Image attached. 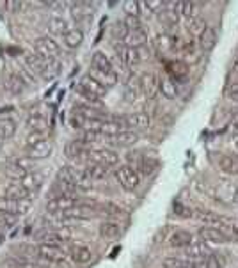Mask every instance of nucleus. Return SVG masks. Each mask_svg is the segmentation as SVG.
Segmentation results:
<instances>
[{
    "label": "nucleus",
    "mask_w": 238,
    "mask_h": 268,
    "mask_svg": "<svg viewBox=\"0 0 238 268\" xmlns=\"http://www.w3.org/2000/svg\"><path fill=\"white\" fill-rule=\"evenodd\" d=\"M76 206H80V204H78V197H76L75 194H59V196L52 197L47 203V212L64 213Z\"/></svg>",
    "instance_id": "f257e3e1"
},
{
    "label": "nucleus",
    "mask_w": 238,
    "mask_h": 268,
    "mask_svg": "<svg viewBox=\"0 0 238 268\" xmlns=\"http://www.w3.org/2000/svg\"><path fill=\"white\" fill-rule=\"evenodd\" d=\"M34 50H36L37 55H41L43 59L47 61H55L61 53V46L53 37L43 36V37H37L34 41Z\"/></svg>",
    "instance_id": "f03ea898"
},
{
    "label": "nucleus",
    "mask_w": 238,
    "mask_h": 268,
    "mask_svg": "<svg viewBox=\"0 0 238 268\" xmlns=\"http://www.w3.org/2000/svg\"><path fill=\"white\" fill-rule=\"evenodd\" d=\"M116 180H117V183L121 185L125 190H128V192L135 190L137 186L141 185L139 173H137L133 167H130L128 164L117 167V169H116Z\"/></svg>",
    "instance_id": "7ed1b4c3"
},
{
    "label": "nucleus",
    "mask_w": 238,
    "mask_h": 268,
    "mask_svg": "<svg viewBox=\"0 0 238 268\" xmlns=\"http://www.w3.org/2000/svg\"><path fill=\"white\" fill-rule=\"evenodd\" d=\"M114 48H116L117 59L126 66H135L148 57L144 48H128V46H125L123 43H119V45H116Z\"/></svg>",
    "instance_id": "20e7f679"
},
{
    "label": "nucleus",
    "mask_w": 238,
    "mask_h": 268,
    "mask_svg": "<svg viewBox=\"0 0 238 268\" xmlns=\"http://www.w3.org/2000/svg\"><path fill=\"white\" fill-rule=\"evenodd\" d=\"M197 236L206 243H228L229 242V236L228 233H224L222 229L213 227V226H205V227H199Z\"/></svg>",
    "instance_id": "39448f33"
},
{
    "label": "nucleus",
    "mask_w": 238,
    "mask_h": 268,
    "mask_svg": "<svg viewBox=\"0 0 238 268\" xmlns=\"http://www.w3.org/2000/svg\"><path fill=\"white\" fill-rule=\"evenodd\" d=\"M89 162H94V164L110 169V167L119 165V155L112 149H96L93 153H89Z\"/></svg>",
    "instance_id": "423d86ee"
},
{
    "label": "nucleus",
    "mask_w": 238,
    "mask_h": 268,
    "mask_svg": "<svg viewBox=\"0 0 238 268\" xmlns=\"http://www.w3.org/2000/svg\"><path fill=\"white\" fill-rule=\"evenodd\" d=\"M24 62L25 66L29 68V71L32 73V75H41V76H47V68H48V61L43 59L41 55H37V53L34 52H29L24 55Z\"/></svg>",
    "instance_id": "0eeeda50"
},
{
    "label": "nucleus",
    "mask_w": 238,
    "mask_h": 268,
    "mask_svg": "<svg viewBox=\"0 0 238 268\" xmlns=\"http://www.w3.org/2000/svg\"><path fill=\"white\" fill-rule=\"evenodd\" d=\"M121 118L128 130H148L151 124V118L144 112H132V114L121 116Z\"/></svg>",
    "instance_id": "6e6552de"
},
{
    "label": "nucleus",
    "mask_w": 238,
    "mask_h": 268,
    "mask_svg": "<svg viewBox=\"0 0 238 268\" xmlns=\"http://www.w3.org/2000/svg\"><path fill=\"white\" fill-rule=\"evenodd\" d=\"M37 256L45 261L50 263H61L66 259V254L59 245H50V243H41L37 245Z\"/></svg>",
    "instance_id": "1a4fd4ad"
},
{
    "label": "nucleus",
    "mask_w": 238,
    "mask_h": 268,
    "mask_svg": "<svg viewBox=\"0 0 238 268\" xmlns=\"http://www.w3.org/2000/svg\"><path fill=\"white\" fill-rule=\"evenodd\" d=\"M52 151L53 142L48 141V139H43L37 144L27 147V158H30V160H45V158H48L52 155Z\"/></svg>",
    "instance_id": "9d476101"
},
{
    "label": "nucleus",
    "mask_w": 238,
    "mask_h": 268,
    "mask_svg": "<svg viewBox=\"0 0 238 268\" xmlns=\"http://www.w3.org/2000/svg\"><path fill=\"white\" fill-rule=\"evenodd\" d=\"M24 79H22V75L18 71H14V69L7 68L6 71H4V85H6V89L9 92H13V94H20L22 91H24Z\"/></svg>",
    "instance_id": "9b49d317"
},
{
    "label": "nucleus",
    "mask_w": 238,
    "mask_h": 268,
    "mask_svg": "<svg viewBox=\"0 0 238 268\" xmlns=\"http://www.w3.org/2000/svg\"><path fill=\"white\" fill-rule=\"evenodd\" d=\"M215 165L219 167V170H222L224 174H238V157H231V155L219 153L215 157Z\"/></svg>",
    "instance_id": "f8f14e48"
},
{
    "label": "nucleus",
    "mask_w": 238,
    "mask_h": 268,
    "mask_svg": "<svg viewBox=\"0 0 238 268\" xmlns=\"http://www.w3.org/2000/svg\"><path fill=\"white\" fill-rule=\"evenodd\" d=\"M185 254L190 261H201V259L208 258V256L212 254V251L206 245V242L201 240V242H192L190 245L185 248Z\"/></svg>",
    "instance_id": "ddd939ff"
},
{
    "label": "nucleus",
    "mask_w": 238,
    "mask_h": 268,
    "mask_svg": "<svg viewBox=\"0 0 238 268\" xmlns=\"http://www.w3.org/2000/svg\"><path fill=\"white\" fill-rule=\"evenodd\" d=\"M148 43V34L144 29L141 30H128L123 37V45L128 46V48H143Z\"/></svg>",
    "instance_id": "4468645a"
},
{
    "label": "nucleus",
    "mask_w": 238,
    "mask_h": 268,
    "mask_svg": "<svg viewBox=\"0 0 238 268\" xmlns=\"http://www.w3.org/2000/svg\"><path fill=\"white\" fill-rule=\"evenodd\" d=\"M141 91L144 92L148 98H155L156 92L160 91L158 89V79H156L155 73H144L143 76H141Z\"/></svg>",
    "instance_id": "2eb2a0df"
},
{
    "label": "nucleus",
    "mask_w": 238,
    "mask_h": 268,
    "mask_svg": "<svg viewBox=\"0 0 238 268\" xmlns=\"http://www.w3.org/2000/svg\"><path fill=\"white\" fill-rule=\"evenodd\" d=\"M80 87L84 89V91H87L89 94L96 96V98H100V96H103L107 92V87H103L102 84L98 82L96 79H93L91 75H86L82 80H80Z\"/></svg>",
    "instance_id": "dca6fc26"
},
{
    "label": "nucleus",
    "mask_w": 238,
    "mask_h": 268,
    "mask_svg": "<svg viewBox=\"0 0 238 268\" xmlns=\"http://www.w3.org/2000/svg\"><path fill=\"white\" fill-rule=\"evenodd\" d=\"M167 75L171 76L172 80L180 82V80H185L189 76V66L182 61H172L167 64Z\"/></svg>",
    "instance_id": "f3484780"
},
{
    "label": "nucleus",
    "mask_w": 238,
    "mask_h": 268,
    "mask_svg": "<svg viewBox=\"0 0 238 268\" xmlns=\"http://www.w3.org/2000/svg\"><path fill=\"white\" fill-rule=\"evenodd\" d=\"M100 236L105 240H116L121 236L123 227L119 222H114V220H109V222H102L100 224Z\"/></svg>",
    "instance_id": "a211bd4d"
},
{
    "label": "nucleus",
    "mask_w": 238,
    "mask_h": 268,
    "mask_svg": "<svg viewBox=\"0 0 238 268\" xmlns=\"http://www.w3.org/2000/svg\"><path fill=\"white\" fill-rule=\"evenodd\" d=\"M192 242H194V236L189 231H183V229L174 231L171 235V238H169V245L174 248H187Z\"/></svg>",
    "instance_id": "6ab92c4d"
},
{
    "label": "nucleus",
    "mask_w": 238,
    "mask_h": 268,
    "mask_svg": "<svg viewBox=\"0 0 238 268\" xmlns=\"http://www.w3.org/2000/svg\"><path fill=\"white\" fill-rule=\"evenodd\" d=\"M84 174H86L87 178H89L91 181L94 180H105L107 176H109V167H103L100 164H94V162H87L86 167H84Z\"/></svg>",
    "instance_id": "aec40b11"
},
{
    "label": "nucleus",
    "mask_w": 238,
    "mask_h": 268,
    "mask_svg": "<svg viewBox=\"0 0 238 268\" xmlns=\"http://www.w3.org/2000/svg\"><path fill=\"white\" fill-rule=\"evenodd\" d=\"M4 197L11 201H22V199H30V192L27 188H24L20 183H11L6 186V192H4Z\"/></svg>",
    "instance_id": "412c9836"
},
{
    "label": "nucleus",
    "mask_w": 238,
    "mask_h": 268,
    "mask_svg": "<svg viewBox=\"0 0 238 268\" xmlns=\"http://www.w3.org/2000/svg\"><path fill=\"white\" fill-rule=\"evenodd\" d=\"M176 84H178V82H176V80H172L169 75H166L164 79L158 80V89H160V92L164 94V98L174 100L176 96H178V85H176Z\"/></svg>",
    "instance_id": "4be33fe9"
},
{
    "label": "nucleus",
    "mask_w": 238,
    "mask_h": 268,
    "mask_svg": "<svg viewBox=\"0 0 238 268\" xmlns=\"http://www.w3.org/2000/svg\"><path fill=\"white\" fill-rule=\"evenodd\" d=\"M215 43H217V32H215L213 27H206L205 32L199 36L197 46L203 50V52H210V50H213Z\"/></svg>",
    "instance_id": "5701e85b"
},
{
    "label": "nucleus",
    "mask_w": 238,
    "mask_h": 268,
    "mask_svg": "<svg viewBox=\"0 0 238 268\" xmlns=\"http://www.w3.org/2000/svg\"><path fill=\"white\" fill-rule=\"evenodd\" d=\"M43 181H45V178H43V174L41 173H29L25 178H22L20 180V185L32 194V192H36V190L41 188Z\"/></svg>",
    "instance_id": "b1692460"
},
{
    "label": "nucleus",
    "mask_w": 238,
    "mask_h": 268,
    "mask_svg": "<svg viewBox=\"0 0 238 268\" xmlns=\"http://www.w3.org/2000/svg\"><path fill=\"white\" fill-rule=\"evenodd\" d=\"M27 128L30 131H36V133H45L48 130V119L45 116H39V114H32L27 118Z\"/></svg>",
    "instance_id": "393cba45"
},
{
    "label": "nucleus",
    "mask_w": 238,
    "mask_h": 268,
    "mask_svg": "<svg viewBox=\"0 0 238 268\" xmlns=\"http://www.w3.org/2000/svg\"><path fill=\"white\" fill-rule=\"evenodd\" d=\"M82 41H84V32L80 29H70L63 36L64 46H66V48H71V50L78 48V46L82 45Z\"/></svg>",
    "instance_id": "a878e982"
},
{
    "label": "nucleus",
    "mask_w": 238,
    "mask_h": 268,
    "mask_svg": "<svg viewBox=\"0 0 238 268\" xmlns=\"http://www.w3.org/2000/svg\"><path fill=\"white\" fill-rule=\"evenodd\" d=\"M70 258L73 259V263H76V265H86V263H89L91 259H93V252L89 251L87 247H73L70 251Z\"/></svg>",
    "instance_id": "bb28decb"
},
{
    "label": "nucleus",
    "mask_w": 238,
    "mask_h": 268,
    "mask_svg": "<svg viewBox=\"0 0 238 268\" xmlns=\"http://www.w3.org/2000/svg\"><path fill=\"white\" fill-rule=\"evenodd\" d=\"M91 64H93V69H96V71H112V69H114L112 68V62H110V59L103 52L93 53Z\"/></svg>",
    "instance_id": "cd10ccee"
},
{
    "label": "nucleus",
    "mask_w": 238,
    "mask_h": 268,
    "mask_svg": "<svg viewBox=\"0 0 238 268\" xmlns=\"http://www.w3.org/2000/svg\"><path fill=\"white\" fill-rule=\"evenodd\" d=\"M91 76L98 80L103 87H112V85L117 84V73L114 71V69L112 71H96L94 69V71L91 73Z\"/></svg>",
    "instance_id": "c85d7f7f"
},
{
    "label": "nucleus",
    "mask_w": 238,
    "mask_h": 268,
    "mask_svg": "<svg viewBox=\"0 0 238 268\" xmlns=\"http://www.w3.org/2000/svg\"><path fill=\"white\" fill-rule=\"evenodd\" d=\"M114 141H116L117 146H123V147L135 146L137 142H139V133L133 130H125V131H121L117 137H114Z\"/></svg>",
    "instance_id": "c756f323"
},
{
    "label": "nucleus",
    "mask_w": 238,
    "mask_h": 268,
    "mask_svg": "<svg viewBox=\"0 0 238 268\" xmlns=\"http://www.w3.org/2000/svg\"><path fill=\"white\" fill-rule=\"evenodd\" d=\"M64 153H66L68 158H80L82 155H87L86 144L82 141H70L64 147Z\"/></svg>",
    "instance_id": "7c9ffc66"
},
{
    "label": "nucleus",
    "mask_w": 238,
    "mask_h": 268,
    "mask_svg": "<svg viewBox=\"0 0 238 268\" xmlns=\"http://www.w3.org/2000/svg\"><path fill=\"white\" fill-rule=\"evenodd\" d=\"M68 23L63 16H52L50 18V32L55 36H64L68 32Z\"/></svg>",
    "instance_id": "2f4dec72"
},
{
    "label": "nucleus",
    "mask_w": 238,
    "mask_h": 268,
    "mask_svg": "<svg viewBox=\"0 0 238 268\" xmlns=\"http://www.w3.org/2000/svg\"><path fill=\"white\" fill-rule=\"evenodd\" d=\"M14 133H16V123L13 119H0V139L7 141L14 137Z\"/></svg>",
    "instance_id": "473e14b6"
},
{
    "label": "nucleus",
    "mask_w": 238,
    "mask_h": 268,
    "mask_svg": "<svg viewBox=\"0 0 238 268\" xmlns=\"http://www.w3.org/2000/svg\"><path fill=\"white\" fill-rule=\"evenodd\" d=\"M206 22L203 18L195 16V18H190L189 23H187V30H189L190 36H201L203 32L206 30Z\"/></svg>",
    "instance_id": "72a5a7b5"
},
{
    "label": "nucleus",
    "mask_w": 238,
    "mask_h": 268,
    "mask_svg": "<svg viewBox=\"0 0 238 268\" xmlns=\"http://www.w3.org/2000/svg\"><path fill=\"white\" fill-rule=\"evenodd\" d=\"M75 176L76 170L71 169V167H61L57 170V183H68V185H75Z\"/></svg>",
    "instance_id": "f704fd0d"
},
{
    "label": "nucleus",
    "mask_w": 238,
    "mask_h": 268,
    "mask_svg": "<svg viewBox=\"0 0 238 268\" xmlns=\"http://www.w3.org/2000/svg\"><path fill=\"white\" fill-rule=\"evenodd\" d=\"M164 268H194V261L182 258H166L162 261Z\"/></svg>",
    "instance_id": "c9c22d12"
},
{
    "label": "nucleus",
    "mask_w": 238,
    "mask_h": 268,
    "mask_svg": "<svg viewBox=\"0 0 238 268\" xmlns=\"http://www.w3.org/2000/svg\"><path fill=\"white\" fill-rule=\"evenodd\" d=\"M194 186H195V190H197V192L205 194V196H206V197H210V199L221 201V196H219V190H217V188H213L212 185L203 183V181H195Z\"/></svg>",
    "instance_id": "e433bc0d"
},
{
    "label": "nucleus",
    "mask_w": 238,
    "mask_h": 268,
    "mask_svg": "<svg viewBox=\"0 0 238 268\" xmlns=\"http://www.w3.org/2000/svg\"><path fill=\"white\" fill-rule=\"evenodd\" d=\"M180 14L185 18H195L197 16V4L194 2H180Z\"/></svg>",
    "instance_id": "4c0bfd02"
},
{
    "label": "nucleus",
    "mask_w": 238,
    "mask_h": 268,
    "mask_svg": "<svg viewBox=\"0 0 238 268\" xmlns=\"http://www.w3.org/2000/svg\"><path fill=\"white\" fill-rule=\"evenodd\" d=\"M0 212L16 217L18 215V201H11V199L2 197V199H0Z\"/></svg>",
    "instance_id": "58836bf2"
},
{
    "label": "nucleus",
    "mask_w": 238,
    "mask_h": 268,
    "mask_svg": "<svg viewBox=\"0 0 238 268\" xmlns=\"http://www.w3.org/2000/svg\"><path fill=\"white\" fill-rule=\"evenodd\" d=\"M155 45L160 52H169V50H172V37L167 36V34H158L155 40Z\"/></svg>",
    "instance_id": "ea45409f"
},
{
    "label": "nucleus",
    "mask_w": 238,
    "mask_h": 268,
    "mask_svg": "<svg viewBox=\"0 0 238 268\" xmlns=\"http://www.w3.org/2000/svg\"><path fill=\"white\" fill-rule=\"evenodd\" d=\"M102 139H103V135L100 133V130H86L78 141H82L84 144H93V142H100Z\"/></svg>",
    "instance_id": "a19ab883"
},
{
    "label": "nucleus",
    "mask_w": 238,
    "mask_h": 268,
    "mask_svg": "<svg viewBox=\"0 0 238 268\" xmlns=\"http://www.w3.org/2000/svg\"><path fill=\"white\" fill-rule=\"evenodd\" d=\"M141 92V82L139 80H128V84H126V98L132 102V100H135L137 96H139Z\"/></svg>",
    "instance_id": "79ce46f5"
},
{
    "label": "nucleus",
    "mask_w": 238,
    "mask_h": 268,
    "mask_svg": "<svg viewBox=\"0 0 238 268\" xmlns=\"http://www.w3.org/2000/svg\"><path fill=\"white\" fill-rule=\"evenodd\" d=\"M123 11L126 13V16H139L141 4L135 2V0H128V2L123 4Z\"/></svg>",
    "instance_id": "37998d69"
},
{
    "label": "nucleus",
    "mask_w": 238,
    "mask_h": 268,
    "mask_svg": "<svg viewBox=\"0 0 238 268\" xmlns=\"http://www.w3.org/2000/svg\"><path fill=\"white\" fill-rule=\"evenodd\" d=\"M29 173H30V170H27V169H24V167H20L16 164H13L9 169H7V174H9L11 178H14V180H18V181H20L22 178H25Z\"/></svg>",
    "instance_id": "c03bdc74"
},
{
    "label": "nucleus",
    "mask_w": 238,
    "mask_h": 268,
    "mask_svg": "<svg viewBox=\"0 0 238 268\" xmlns=\"http://www.w3.org/2000/svg\"><path fill=\"white\" fill-rule=\"evenodd\" d=\"M123 23H125L126 30H141L143 29V22L139 20V16H125Z\"/></svg>",
    "instance_id": "a18cd8bd"
},
{
    "label": "nucleus",
    "mask_w": 238,
    "mask_h": 268,
    "mask_svg": "<svg viewBox=\"0 0 238 268\" xmlns=\"http://www.w3.org/2000/svg\"><path fill=\"white\" fill-rule=\"evenodd\" d=\"M206 268H224V258L221 254H210L206 259Z\"/></svg>",
    "instance_id": "49530a36"
},
{
    "label": "nucleus",
    "mask_w": 238,
    "mask_h": 268,
    "mask_svg": "<svg viewBox=\"0 0 238 268\" xmlns=\"http://www.w3.org/2000/svg\"><path fill=\"white\" fill-rule=\"evenodd\" d=\"M14 222H16V217L0 212V229H9Z\"/></svg>",
    "instance_id": "de8ad7c7"
},
{
    "label": "nucleus",
    "mask_w": 238,
    "mask_h": 268,
    "mask_svg": "<svg viewBox=\"0 0 238 268\" xmlns=\"http://www.w3.org/2000/svg\"><path fill=\"white\" fill-rule=\"evenodd\" d=\"M226 96L238 103V84H229L228 87H226Z\"/></svg>",
    "instance_id": "09e8293b"
},
{
    "label": "nucleus",
    "mask_w": 238,
    "mask_h": 268,
    "mask_svg": "<svg viewBox=\"0 0 238 268\" xmlns=\"http://www.w3.org/2000/svg\"><path fill=\"white\" fill-rule=\"evenodd\" d=\"M39 141H43V133H36V131H30V133L27 135V147L37 144Z\"/></svg>",
    "instance_id": "8fccbe9b"
},
{
    "label": "nucleus",
    "mask_w": 238,
    "mask_h": 268,
    "mask_svg": "<svg viewBox=\"0 0 238 268\" xmlns=\"http://www.w3.org/2000/svg\"><path fill=\"white\" fill-rule=\"evenodd\" d=\"M30 199H22V201H18V215H25L27 212L30 209Z\"/></svg>",
    "instance_id": "3c124183"
},
{
    "label": "nucleus",
    "mask_w": 238,
    "mask_h": 268,
    "mask_svg": "<svg viewBox=\"0 0 238 268\" xmlns=\"http://www.w3.org/2000/svg\"><path fill=\"white\" fill-rule=\"evenodd\" d=\"M231 126L238 131V112H235V114L231 116Z\"/></svg>",
    "instance_id": "603ef678"
},
{
    "label": "nucleus",
    "mask_w": 238,
    "mask_h": 268,
    "mask_svg": "<svg viewBox=\"0 0 238 268\" xmlns=\"http://www.w3.org/2000/svg\"><path fill=\"white\" fill-rule=\"evenodd\" d=\"M16 268H36V266L29 265V263H24V261H20V263H16Z\"/></svg>",
    "instance_id": "864d4df0"
},
{
    "label": "nucleus",
    "mask_w": 238,
    "mask_h": 268,
    "mask_svg": "<svg viewBox=\"0 0 238 268\" xmlns=\"http://www.w3.org/2000/svg\"><path fill=\"white\" fill-rule=\"evenodd\" d=\"M233 71H235L236 75H238V55H236V59L233 61Z\"/></svg>",
    "instance_id": "5fc2aeb1"
},
{
    "label": "nucleus",
    "mask_w": 238,
    "mask_h": 268,
    "mask_svg": "<svg viewBox=\"0 0 238 268\" xmlns=\"http://www.w3.org/2000/svg\"><path fill=\"white\" fill-rule=\"evenodd\" d=\"M236 147H238V141H236Z\"/></svg>",
    "instance_id": "6e6d98bb"
}]
</instances>
